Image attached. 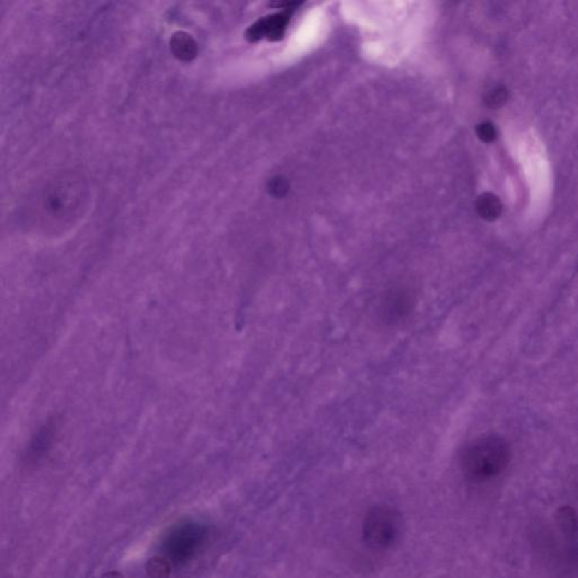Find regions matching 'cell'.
<instances>
[{"label": "cell", "instance_id": "cell-2", "mask_svg": "<svg viewBox=\"0 0 578 578\" xmlns=\"http://www.w3.org/2000/svg\"><path fill=\"white\" fill-rule=\"evenodd\" d=\"M401 530L398 512L389 506H376L367 512L363 523V536L374 550H385L395 545Z\"/></svg>", "mask_w": 578, "mask_h": 578}, {"label": "cell", "instance_id": "cell-8", "mask_svg": "<svg viewBox=\"0 0 578 578\" xmlns=\"http://www.w3.org/2000/svg\"><path fill=\"white\" fill-rule=\"evenodd\" d=\"M171 48L175 56L182 60H190L195 56L197 47L192 37L184 32H178L171 40Z\"/></svg>", "mask_w": 578, "mask_h": 578}, {"label": "cell", "instance_id": "cell-5", "mask_svg": "<svg viewBox=\"0 0 578 578\" xmlns=\"http://www.w3.org/2000/svg\"><path fill=\"white\" fill-rule=\"evenodd\" d=\"M294 8L284 9L277 14L269 15L254 23L246 31V37L252 42L267 37L270 41H278L285 34L286 26L291 20Z\"/></svg>", "mask_w": 578, "mask_h": 578}, {"label": "cell", "instance_id": "cell-6", "mask_svg": "<svg viewBox=\"0 0 578 578\" xmlns=\"http://www.w3.org/2000/svg\"><path fill=\"white\" fill-rule=\"evenodd\" d=\"M56 433V421H49L48 423H45L44 426L41 427L28 446V453H26L28 460L37 461L44 457L45 453L50 450L51 445L54 443Z\"/></svg>", "mask_w": 578, "mask_h": 578}, {"label": "cell", "instance_id": "cell-4", "mask_svg": "<svg viewBox=\"0 0 578 578\" xmlns=\"http://www.w3.org/2000/svg\"><path fill=\"white\" fill-rule=\"evenodd\" d=\"M415 302V294L408 286H392L384 293L380 303L382 320L391 325L402 321L411 313Z\"/></svg>", "mask_w": 578, "mask_h": 578}, {"label": "cell", "instance_id": "cell-13", "mask_svg": "<svg viewBox=\"0 0 578 578\" xmlns=\"http://www.w3.org/2000/svg\"><path fill=\"white\" fill-rule=\"evenodd\" d=\"M287 184H286L285 180H280V179H275L274 181H271L270 183V191L274 193L275 195L277 197H280V195H285V192L287 191Z\"/></svg>", "mask_w": 578, "mask_h": 578}, {"label": "cell", "instance_id": "cell-3", "mask_svg": "<svg viewBox=\"0 0 578 578\" xmlns=\"http://www.w3.org/2000/svg\"><path fill=\"white\" fill-rule=\"evenodd\" d=\"M206 536V531L203 526L193 523L180 525L167 534L164 541V549L167 556L176 564L189 560Z\"/></svg>", "mask_w": 578, "mask_h": 578}, {"label": "cell", "instance_id": "cell-9", "mask_svg": "<svg viewBox=\"0 0 578 578\" xmlns=\"http://www.w3.org/2000/svg\"><path fill=\"white\" fill-rule=\"evenodd\" d=\"M507 99V88L502 86V85H498V86H495V88L489 90L487 95H486L485 101L486 104L488 105V107H493V109H498V107L505 104Z\"/></svg>", "mask_w": 578, "mask_h": 578}, {"label": "cell", "instance_id": "cell-12", "mask_svg": "<svg viewBox=\"0 0 578 578\" xmlns=\"http://www.w3.org/2000/svg\"><path fill=\"white\" fill-rule=\"evenodd\" d=\"M476 131H477L478 137L483 143H491L497 138L496 127L491 122H483V124H478Z\"/></svg>", "mask_w": 578, "mask_h": 578}, {"label": "cell", "instance_id": "cell-1", "mask_svg": "<svg viewBox=\"0 0 578 578\" xmlns=\"http://www.w3.org/2000/svg\"><path fill=\"white\" fill-rule=\"evenodd\" d=\"M511 459L507 442L498 435H483L466 446L461 455V469L472 483H483L502 474Z\"/></svg>", "mask_w": 578, "mask_h": 578}, {"label": "cell", "instance_id": "cell-10", "mask_svg": "<svg viewBox=\"0 0 578 578\" xmlns=\"http://www.w3.org/2000/svg\"><path fill=\"white\" fill-rule=\"evenodd\" d=\"M558 523L564 532L574 534L577 528L575 512L570 507H564L559 511Z\"/></svg>", "mask_w": 578, "mask_h": 578}, {"label": "cell", "instance_id": "cell-11", "mask_svg": "<svg viewBox=\"0 0 578 578\" xmlns=\"http://www.w3.org/2000/svg\"><path fill=\"white\" fill-rule=\"evenodd\" d=\"M148 573L152 578H169V565L164 559H152L148 564Z\"/></svg>", "mask_w": 578, "mask_h": 578}, {"label": "cell", "instance_id": "cell-7", "mask_svg": "<svg viewBox=\"0 0 578 578\" xmlns=\"http://www.w3.org/2000/svg\"><path fill=\"white\" fill-rule=\"evenodd\" d=\"M476 209L480 217L488 222H493L500 217L502 206L500 198L495 195L494 193L486 192L478 198Z\"/></svg>", "mask_w": 578, "mask_h": 578}]
</instances>
